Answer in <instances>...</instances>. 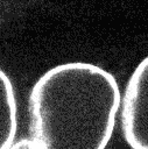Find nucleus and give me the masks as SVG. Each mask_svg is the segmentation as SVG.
<instances>
[{"label":"nucleus","instance_id":"obj_3","mask_svg":"<svg viewBox=\"0 0 148 149\" xmlns=\"http://www.w3.org/2000/svg\"><path fill=\"white\" fill-rule=\"evenodd\" d=\"M17 129V108L13 84L0 69V149L12 148Z\"/></svg>","mask_w":148,"mask_h":149},{"label":"nucleus","instance_id":"obj_1","mask_svg":"<svg viewBox=\"0 0 148 149\" xmlns=\"http://www.w3.org/2000/svg\"><path fill=\"white\" fill-rule=\"evenodd\" d=\"M120 106L113 74L90 63L59 64L29 94L30 140L42 149H104Z\"/></svg>","mask_w":148,"mask_h":149},{"label":"nucleus","instance_id":"obj_2","mask_svg":"<svg viewBox=\"0 0 148 149\" xmlns=\"http://www.w3.org/2000/svg\"><path fill=\"white\" fill-rule=\"evenodd\" d=\"M121 126L133 149H148V56L133 71L125 90Z\"/></svg>","mask_w":148,"mask_h":149}]
</instances>
